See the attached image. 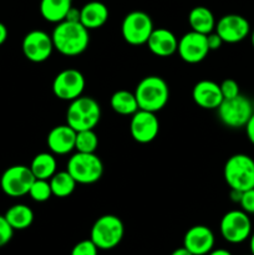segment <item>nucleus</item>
<instances>
[{"label":"nucleus","mask_w":254,"mask_h":255,"mask_svg":"<svg viewBox=\"0 0 254 255\" xmlns=\"http://www.w3.org/2000/svg\"><path fill=\"white\" fill-rule=\"evenodd\" d=\"M110 105H111V109L121 116H132L134 112L139 110L134 92L127 91V90H119L114 92L110 99Z\"/></svg>","instance_id":"393cba45"},{"label":"nucleus","mask_w":254,"mask_h":255,"mask_svg":"<svg viewBox=\"0 0 254 255\" xmlns=\"http://www.w3.org/2000/svg\"><path fill=\"white\" fill-rule=\"evenodd\" d=\"M171 255H193L188 249H186L184 247H181V248H177L172 252Z\"/></svg>","instance_id":"58836bf2"},{"label":"nucleus","mask_w":254,"mask_h":255,"mask_svg":"<svg viewBox=\"0 0 254 255\" xmlns=\"http://www.w3.org/2000/svg\"><path fill=\"white\" fill-rule=\"evenodd\" d=\"M125 236L124 222L115 214L97 218L90 232V239L100 251H110L119 246Z\"/></svg>","instance_id":"39448f33"},{"label":"nucleus","mask_w":254,"mask_h":255,"mask_svg":"<svg viewBox=\"0 0 254 255\" xmlns=\"http://www.w3.org/2000/svg\"><path fill=\"white\" fill-rule=\"evenodd\" d=\"M219 232L224 241L231 244H241L252 234V221L249 214L242 209L229 211L222 217Z\"/></svg>","instance_id":"1a4fd4ad"},{"label":"nucleus","mask_w":254,"mask_h":255,"mask_svg":"<svg viewBox=\"0 0 254 255\" xmlns=\"http://www.w3.org/2000/svg\"><path fill=\"white\" fill-rule=\"evenodd\" d=\"M30 197L32 201L37 202V203H44V202L49 201L52 196L51 187H50L49 179H36L32 182L31 187L29 191Z\"/></svg>","instance_id":"cd10ccee"},{"label":"nucleus","mask_w":254,"mask_h":255,"mask_svg":"<svg viewBox=\"0 0 254 255\" xmlns=\"http://www.w3.org/2000/svg\"><path fill=\"white\" fill-rule=\"evenodd\" d=\"M21 49L29 61L40 64L51 56L55 47L51 35L42 30H31L22 39Z\"/></svg>","instance_id":"f8f14e48"},{"label":"nucleus","mask_w":254,"mask_h":255,"mask_svg":"<svg viewBox=\"0 0 254 255\" xmlns=\"http://www.w3.org/2000/svg\"><path fill=\"white\" fill-rule=\"evenodd\" d=\"M54 47L65 56H77L86 51L90 44L89 30L80 21L59 22L51 34Z\"/></svg>","instance_id":"f257e3e1"},{"label":"nucleus","mask_w":254,"mask_h":255,"mask_svg":"<svg viewBox=\"0 0 254 255\" xmlns=\"http://www.w3.org/2000/svg\"><path fill=\"white\" fill-rule=\"evenodd\" d=\"M109 9L101 1H89L80 9V22L87 30H96L109 20Z\"/></svg>","instance_id":"aec40b11"},{"label":"nucleus","mask_w":254,"mask_h":255,"mask_svg":"<svg viewBox=\"0 0 254 255\" xmlns=\"http://www.w3.org/2000/svg\"><path fill=\"white\" fill-rule=\"evenodd\" d=\"M214 234L207 226H193L186 232L183 247L193 255H207L214 248Z\"/></svg>","instance_id":"dca6fc26"},{"label":"nucleus","mask_w":254,"mask_h":255,"mask_svg":"<svg viewBox=\"0 0 254 255\" xmlns=\"http://www.w3.org/2000/svg\"><path fill=\"white\" fill-rule=\"evenodd\" d=\"M242 194H243V192L241 191H237V189H231V199L232 202H234V203H239L242 199Z\"/></svg>","instance_id":"c9c22d12"},{"label":"nucleus","mask_w":254,"mask_h":255,"mask_svg":"<svg viewBox=\"0 0 254 255\" xmlns=\"http://www.w3.org/2000/svg\"><path fill=\"white\" fill-rule=\"evenodd\" d=\"M72 7V0H41L40 1V14L46 21H64L69 10Z\"/></svg>","instance_id":"4be33fe9"},{"label":"nucleus","mask_w":254,"mask_h":255,"mask_svg":"<svg viewBox=\"0 0 254 255\" xmlns=\"http://www.w3.org/2000/svg\"><path fill=\"white\" fill-rule=\"evenodd\" d=\"M7 39V29L2 22H0V45L4 44Z\"/></svg>","instance_id":"e433bc0d"},{"label":"nucleus","mask_w":254,"mask_h":255,"mask_svg":"<svg viewBox=\"0 0 254 255\" xmlns=\"http://www.w3.org/2000/svg\"><path fill=\"white\" fill-rule=\"evenodd\" d=\"M192 99L204 110H217L223 101L221 86L212 80H201L192 90Z\"/></svg>","instance_id":"f3484780"},{"label":"nucleus","mask_w":254,"mask_h":255,"mask_svg":"<svg viewBox=\"0 0 254 255\" xmlns=\"http://www.w3.org/2000/svg\"><path fill=\"white\" fill-rule=\"evenodd\" d=\"M76 131L69 125H59L50 129L46 137V143L52 154L64 156L75 149Z\"/></svg>","instance_id":"a211bd4d"},{"label":"nucleus","mask_w":254,"mask_h":255,"mask_svg":"<svg viewBox=\"0 0 254 255\" xmlns=\"http://www.w3.org/2000/svg\"><path fill=\"white\" fill-rule=\"evenodd\" d=\"M66 171L77 183L92 184L104 174V164L96 153L76 152L67 161Z\"/></svg>","instance_id":"423d86ee"},{"label":"nucleus","mask_w":254,"mask_h":255,"mask_svg":"<svg viewBox=\"0 0 254 255\" xmlns=\"http://www.w3.org/2000/svg\"><path fill=\"white\" fill-rule=\"evenodd\" d=\"M217 111L222 124L231 128L246 127L254 112L251 100L241 94L233 99L223 100Z\"/></svg>","instance_id":"6e6552de"},{"label":"nucleus","mask_w":254,"mask_h":255,"mask_svg":"<svg viewBox=\"0 0 254 255\" xmlns=\"http://www.w3.org/2000/svg\"><path fill=\"white\" fill-rule=\"evenodd\" d=\"M249 249H251V254L254 255V232L249 237Z\"/></svg>","instance_id":"ea45409f"},{"label":"nucleus","mask_w":254,"mask_h":255,"mask_svg":"<svg viewBox=\"0 0 254 255\" xmlns=\"http://www.w3.org/2000/svg\"><path fill=\"white\" fill-rule=\"evenodd\" d=\"M246 133H247V137H248L249 142H251L252 144H254V112L246 125Z\"/></svg>","instance_id":"72a5a7b5"},{"label":"nucleus","mask_w":254,"mask_h":255,"mask_svg":"<svg viewBox=\"0 0 254 255\" xmlns=\"http://www.w3.org/2000/svg\"><path fill=\"white\" fill-rule=\"evenodd\" d=\"M34 181L35 177L30 167L16 164L5 169L0 178V187L6 196L17 198L29 193Z\"/></svg>","instance_id":"9d476101"},{"label":"nucleus","mask_w":254,"mask_h":255,"mask_svg":"<svg viewBox=\"0 0 254 255\" xmlns=\"http://www.w3.org/2000/svg\"><path fill=\"white\" fill-rule=\"evenodd\" d=\"M219 86H221V91H222V95H223V100L233 99V97L238 96V95L241 94V91H239L238 82L233 79L223 80Z\"/></svg>","instance_id":"c756f323"},{"label":"nucleus","mask_w":254,"mask_h":255,"mask_svg":"<svg viewBox=\"0 0 254 255\" xmlns=\"http://www.w3.org/2000/svg\"><path fill=\"white\" fill-rule=\"evenodd\" d=\"M99 147V137L94 129H82L76 132L75 149L82 153H95Z\"/></svg>","instance_id":"bb28decb"},{"label":"nucleus","mask_w":254,"mask_h":255,"mask_svg":"<svg viewBox=\"0 0 254 255\" xmlns=\"http://www.w3.org/2000/svg\"><path fill=\"white\" fill-rule=\"evenodd\" d=\"M14 236V229L7 223L5 216H0V248L6 246Z\"/></svg>","instance_id":"7c9ffc66"},{"label":"nucleus","mask_w":254,"mask_h":255,"mask_svg":"<svg viewBox=\"0 0 254 255\" xmlns=\"http://www.w3.org/2000/svg\"><path fill=\"white\" fill-rule=\"evenodd\" d=\"M30 169L36 179H50L57 172L56 158L47 152L37 153L30 163Z\"/></svg>","instance_id":"b1692460"},{"label":"nucleus","mask_w":254,"mask_h":255,"mask_svg":"<svg viewBox=\"0 0 254 255\" xmlns=\"http://www.w3.org/2000/svg\"><path fill=\"white\" fill-rule=\"evenodd\" d=\"M207 255H232V253L229 251H227V249H212L211 252H209Z\"/></svg>","instance_id":"4c0bfd02"},{"label":"nucleus","mask_w":254,"mask_h":255,"mask_svg":"<svg viewBox=\"0 0 254 255\" xmlns=\"http://www.w3.org/2000/svg\"><path fill=\"white\" fill-rule=\"evenodd\" d=\"M177 52L179 57L187 64H198L203 61L209 54L207 35L191 30L178 40Z\"/></svg>","instance_id":"2eb2a0df"},{"label":"nucleus","mask_w":254,"mask_h":255,"mask_svg":"<svg viewBox=\"0 0 254 255\" xmlns=\"http://www.w3.org/2000/svg\"><path fill=\"white\" fill-rule=\"evenodd\" d=\"M216 32L223 42L237 44L243 41L251 34V24L244 16L238 14H227L216 22Z\"/></svg>","instance_id":"4468645a"},{"label":"nucleus","mask_w":254,"mask_h":255,"mask_svg":"<svg viewBox=\"0 0 254 255\" xmlns=\"http://www.w3.org/2000/svg\"><path fill=\"white\" fill-rule=\"evenodd\" d=\"M139 110L158 112L163 109L169 100V87L166 80L161 76H146L137 84L134 90Z\"/></svg>","instance_id":"f03ea898"},{"label":"nucleus","mask_w":254,"mask_h":255,"mask_svg":"<svg viewBox=\"0 0 254 255\" xmlns=\"http://www.w3.org/2000/svg\"><path fill=\"white\" fill-rule=\"evenodd\" d=\"M249 255H252V254H249Z\"/></svg>","instance_id":"79ce46f5"},{"label":"nucleus","mask_w":254,"mask_h":255,"mask_svg":"<svg viewBox=\"0 0 254 255\" xmlns=\"http://www.w3.org/2000/svg\"><path fill=\"white\" fill-rule=\"evenodd\" d=\"M65 20H67V21H80V10L71 7L67 12Z\"/></svg>","instance_id":"f704fd0d"},{"label":"nucleus","mask_w":254,"mask_h":255,"mask_svg":"<svg viewBox=\"0 0 254 255\" xmlns=\"http://www.w3.org/2000/svg\"><path fill=\"white\" fill-rule=\"evenodd\" d=\"M85 77L76 69H65L55 76L52 81V92L62 101H72L82 95L85 90Z\"/></svg>","instance_id":"9b49d317"},{"label":"nucleus","mask_w":254,"mask_h":255,"mask_svg":"<svg viewBox=\"0 0 254 255\" xmlns=\"http://www.w3.org/2000/svg\"><path fill=\"white\" fill-rule=\"evenodd\" d=\"M4 216L14 231L27 229L34 222V212L26 204H14Z\"/></svg>","instance_id":"5701e85b"},{"label":"nucleus","mask_w":254,"mask_h":255,"mask_svg":"<svg viewBox=\"0 0 254 255\" xmlns=\"http://www.w3.org/2000/svg\"><path fill=\"white\" fill-rule=\"evenodd\" d=\"M207 44H208L209 51H214V50H218L224 42L216 31H212L207 34Z\"/></svg>","instance_id":"473e14b6"},{"label":"nucleus","mask_w":254,"mask_h":255,"mask_svg":"<svg viewBox=\"0 0 254 255\" xmlns=\"http://www.w3.org/2000/svg\"><path fill=\"white\" fill-rule=\"evenodd\" d=\"M189 26L193 31L207 35L216 29V19L208 7L196 6L188 14Z\"/></svg>","instance_id":"412c9836"},{"label":"nucleus","mask_w":254,"mask_h":255,"mask_svg":"<svg viewBox=\"0 0 254 255\" xmlns=\"http://www.w3.org/2000/svg\"><path fill=\"white\" fill-rule=\"evenodd\" d=\"M251 40H252V45H253V47H254V30H253V31H252V37H251Z\"/></svg>","instance_id":"a19ab883"},{"label":"nucleus","mask_w":254,"mask_h":255,"mask_svg":"<svg viewBox=\"0 0 254 255\" xmlns=\"http://www.w3.org/2000/svg\"><path fill=\"white\" fill-rule=\"evenodd\" d=\"M239 204L247 214H254V188L243 192Z\"/></svg>","instance_id":"2f4dec72"},{"label":"nucleus","mask_w":254,"mask_h":255,"mask_svg":"<svg viewBox=\"0 0 254 255\" xmlns=\"http://www.w3.org/2000/svg\"><path fill=\"white\" fill-rule=\"evenodd\" d=\"M129 132L132 138L138 143H151L159 132V121L156 114L144 110L134 112L129 122Z\"/></svg>","instance_id":"ddd939ff"},{"label":"nucleus","mask_w":254,"mask_h":255,"mask_svg":"<svg viewBox=\"0 0 254 255\" xmlns=\"http://www.w3.org/2000/svg\"><path fill=\"white\" fill-rule=\"evenodd\" d=\"M101 119L99 102L90 96H80L70 101L66 111V124L75 131L95 129Z\"/></svg>","instance_id":"7ed1b4c3"},{"label":"nucleus","mask_w":254,"mask_h":255,"mask_svg":"<svg viewBox=\"0 0 254 255\" xmlns=\"http://www.w3.org/2000/svg\"><path fill=\"white\" fill-rule=\"evenodd\" d=\"M153 21L147 12L134 10L124 17L121 24V34L125 41L133 46L144 45L153 31Z\"/></svg>","instance_id":"0eeeda50"},{"label":"nucleus","mask_w":254,"mask_h":255,"mask_svg":"<svg viewBox=\"0 0 254 255\" xmlns=\"http://www.w3.org/2000/svg\"><path fill=\"white\" fill-rule=\"evenodd\" d=\"M223 176L231 189L244 192L254 188V159L244 153L233 154L224 164Z\"/></svg>","instance_id":"20e7f679"},{"label":"nucleus","mask_w":254,"mask_h":255,"mask_svg":"<svg viewBox=\"0 0 254 255\" xmlns=\"http://www.w3.org/2000/svg\"><path fill=\"white\" fill-rule=\"evenodd\" d=\"M100 249L94 244L91 239H85L75 244L71 255H99Z\"/></svg>","instance_id":"c85d7f7f"},{"label":"nucleus","mask_w":254,"mask_h":255,"mask_svg":"<svg viewBox=\"0 0 254 255\" xmlns=\"http://www.w3.org/2000/svg\"><path fill=\"white\" fill-rule=\"evenodd\" d=\"M146 45L149 51L156 56L168 57L177 52L178 40L171 30L166 27H157L153 29Z\"/></svg>","instance_id":"6ab92c4d"},{"label":"nucleus","mask_w":254,"mask_h":255,"mask_svg":"<svg viewBox=\"0 0 254 255\" xmlns=\"http://www.w3.org/2000/svg\"><path fill=\"white\" fill-rule=\"evenodd\" d=\"M49 183L51 187L52 196L57 198H67L75 192L77 182L67 171H60L49 179Z\"/></svg>","instance_id":"a878e982"}]
</instances>
